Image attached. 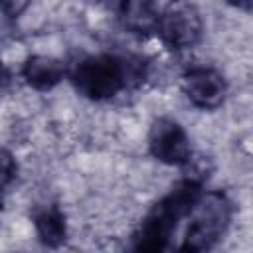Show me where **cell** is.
<instances>
[{"mask_svg": "<svg viewBox=\"0 0 253 253\" xmlns=\"http://www.w3.org/2000/svg\"><path fill=\"white\" fill-rule=\"evenodd\" d=\"M202 192V182L184 178L142 219L134 253H176L174 235Z\"/></svg>", "mask_w": 253, "mask_h": 253, "instance_id": "7a4b0ae2", "label": "cell"}, {"mask_svg": "<svg viewBox=\"0 0 253 253\" xmlns=\"http://www.w3.org/2000/svg\"><path fill=\"white\" fill-rule=\"evenodd\" d=\"M75 91L89 101H109L144 77V61L117 53H91L67 71Z\"/></svg>", "mask_w": 253, "mask_h": 253, "instance_id": "6da1fadb", "label": "cell"}, {"mask_svg": "<svg viewBox=\"0 0 253 253\" xmlns=\"http://www.w3.org/2000/svg\"><path fill=\"white\" fill-rule=\"evenodd\" d=\"M67 77V67L61 63V59L45 53H36L26 57L22 65V79L28 87L36 91H49L57 87Z\"/></svg>", "mask_w": 253, "mask_h": 253, "instance_id": "52a82bcc", "label": "cell"}, {"mask_svg": "<svg viewBox=\"0 0 253 253\" xmlns=\"http://www.w3.org/2000/svg\"><path fill=\"white\" fill-rule=\"evenodd\" d=\"M233 217V204L223 190H202L186 215L176 253H211Z\"/></svg>", "mask_w": 253, "mask_h": 253, "instance_id": "3957f363", "label": "cell"}, {"mask_svg": "<svg viewBox=\"0 0 253 253\" xmlns=\"http://www.w3.org/2000/svg\"><path fill=\"white\" fill-rule=\"evenodd\" d=\"M28 8V2H0V10L4 12V16L6 18H10V20H14V18H18L24 10Z\"/></svg>", "mask_w": 253, "mask_h": 253, "instance_id": "8fae6325", "label": "cell"}, {"mask_svg": "<svg viewBox=\"0 0 253 253\" xmlns=\"http://www.w3.org/2000/svg\"><path fill=\"white\" fill-rule=\"evenodd\" d=\"M164 6L166 4H156V2H146V0L123 2L119 6V20L123 28L128 30L130 34H138V36L156 34V26H158Z\"/></svg>", "mask_w": 253, "mask_h": 253, "instance_id": "ba28073f", "label": "cell"}, {"mask_svg": "<svg viewBox=\"0 0 253 253\" xmlns=\"http://www.w3.org/2000/svg\"><path fill=\"white\" fill-rule=\"evenodd\" d=\"M32 223L36 229V235L40 243L47 249H57L65 243L67 239V223L63 211L49 204V206H40L32 213Z\"/></svg>", "mask_w": 253, "mask_h": 253, "instance_id": "9c48e42d", "label": "cell"}, {"mask_svg": "<svg viewBox=\"0 0 253 253\" xmlns=\"http://www.w3.org/2000/svg\"><path fill=\"white\" fill-rule=\"evenodd\" d=\"M0 71H2V61H0Z\"/></svg>", "mask_w": 253, "mask_h": 253, "instance_id": "7c38bea8", "label": "cell"}, {"mask_svg": "<svg viewBox=\"0 0 253 253\" xmlns=\"http://www.w3.org/2000/svg\"><path fill=\"white\" fill-rule=\"evenodd\" d=\"M146 144L152 158L166 166L184 168L194 156L186 128L172 117H158L150 123Z\"/></svg>", "mask_w": 253, "mask_h": 253, "instance_id": "5b68a950", "label": "cell"}, {"mask_svg": "<svg viewBox=\"0 0 253 253\" xmlns=\"http://www.w3.org/2000/svg\"><path fill=\"white\" fill-rule=\"evenodd\" d=\"M182 89L186 99L202 111H215L227 99L225 75L210 65L190 67L182 75Z\"/></svg>", "mask_w": 253, "mask_h": 253, "instance_id": "8992f818", "label": "cell"}, {"mask_svg": "<svg viewBox=\"0 0 253 253\" xmlns=\"http://www.w3.org/2000/svg\"><path fill=\"white\" fill-rule=\"evenodd\" d=\"M156 36L172 51L198 45L204 36V20L192 4H166L156 26Z\"/></svg>", "mask_w": 253, "mask_h": 253, "instance_id": "277c9868", "label": "cell"}, {"mask_svg": "<svg viewBox=\"0 0 253 253\" xmlns=\"http://www.w3.org/2000/svg\"><path fill=\"white\" fill-rule=\"evenodd\" d=\"M16 174H18L16 156L12 154V150L0 146V194L14 182Z\"/></svg>", "mask_w": 253, "mask_h": 253, "instance_id": "30bf717a", "label": "cell"}]
</instances>
